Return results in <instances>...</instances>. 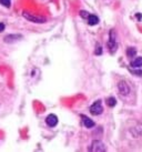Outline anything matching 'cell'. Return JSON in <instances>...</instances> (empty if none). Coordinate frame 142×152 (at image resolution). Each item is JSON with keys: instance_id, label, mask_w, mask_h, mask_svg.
I'll return each mask as SVG.
<instances>
[{"instance_id": "cell-1", "label": "cell", "mask_w": 142, "mask_h": 152, "mask_svg": "<svg viewBox=\"0 0 142 152\" xmlns=\"http://www.w3.org/2000/svg\"><path fill=\"white\" fill-rule=\"evenodd\" d=\"M22 16L29 20L31 22H34V23H45L47 21V18L43 17V16H39V15H34V13H30L28 11H25L22 13Z\"/></svg>"}, {"instance_id": "cell-2", "label": "cell", "mask_w": 142, "mask_h": 152, "mask_svg": "<svg viewBox=\"0 0 142 152\" xmlns=\"http://www.w3.org/2000/svg\"><path fill=\"white\" fill-rule=\"evenodd\" d=\"M108 47H109V49H110V52H111V53H114L118 49V43H117V40H116V34H114L113 30H111L110 34H109Z\"/></svg>"}, {"instance_id": "cell-3", "label": "cell", "mask_w": 142, "mask_h": 152, "mask_svg": "<svg viewBox=\"0 0 142 152\" xmlns=\"http://www.w3.org/2000/svg\"><path fill=\"white\" fill-rule=\"evenodd\" d=\"M102 112H103V107H102V103H101L100 100L96 101L90 107V113L93 114V115H100Z\"/></svg>"}, {"instance_id": "cell-4", "label": "cell", "mask_w": 142, "mask_h": 152, "mask_svg": "<svg viewBox=\"0 0 142 152\" xmlns=\"http://www.w3.org/2000/svg\"><path fill=\"white\" fill-rule=\"evenodd\" d=\"M105 150L107 149H105V144L102 143L101 141H99V140H94L91 143V145H90V148H89V151L102 152V151H105Z\"/></svg>"}, {"instance_id": "cell-5", "label": "cell", "mask_w": 142, "mask_h": 152, "mask_svg": "<svg viewBox=\"0 0 142 152\" xmlns=\"http://www.w3.org/2000/svg\"><path fill=\"white\" fill-rule=\"evenodd\" d=\"M118 90H119V92L121 93L122 96H124V97L128 96L130 93V87L124 80L120 81V82L118 83Z\"/></svg>"}, {"instance_id": "cell-6", "label": "cell", "mask_w": 142, "mask_h": 152, "mask_svg": "<svg viewBox=\"0 0 142 152\" xmlns=\"http://www.w3.org/2000/svg\"><path fill=\"white\" fill-rule=\"evenodd\" d=\"M46 123L49 126V127L53 128L58 124V118L56 114H49L46 118Z\"/></svg>"}, {"instance_id": "cell-7", "label": "cell", "mask_w": 142, "mask_h": 152, "mask_svg": "<svg viewBox=\"0 0 142 152\" xmlns=\"http://www.w3.org/2000/svg\"><path fill=\"white\" fill-rule=\"evenodd\" d=\"M81 119H82V123L84 124V127H86V128L90 129V128L94 127V122H93V120H91L90 118H88L87 115L81 114Z\"/></svg>"}, {"instance_id": "cell-8", "label": "cell", "mask_w": 142, "mask_h": 152, "mask_svg": "<svg viewBox=\"0 0 142 152\" xmlns=\"http://www.w3.org/2000/svg\"><path fill=\"white\" fill-rule=\"evenodd\" d=\"M131 67L134 68V69H139V68L142 67V57H138L131 61Z\"/></svg>"}, {"instance_id": "cell-9", "label": "cell", "mask_w": 142, "mask_h": 152, "mask_svg": "<svg viewBox=\"0 0 142 152\" xmlns=\"http://www.w3.org/2000/svg\"><path fill=\"white\" fill-rule=\"evenodd\" d=\"M87 19H88L89 26H96L99 23V18L97 17V16H94V15H89V17Z\"/></svg>"}, {"instance_id": "cell-10", "label": "cell", "mask_w": 142, "mask_h": 152, "mask_svg": "<svg viewBox=\"0 0 142 152\" xmlns=\"http://www.w3.org/2000/svg\"><path fill=\"white\" fill-rule=\"evenodd\" d=\"M107 104L109 107H114L117 104V100H116V98L114 97H109L107 99Z\"/></svg>"}, {"instance_id": "cell-11", "label": "cell", "mask_w": 142, "mask_h": 152, "mask_svg": "<svg viewBox=\"0 0 142 152\" xmlns=\"http://www.w3.org/2000/svg\"><path fill=\"white\" fill-rule=\"evenodd\" d=\"M137 53V50H135V48H128V50H127V55L129 56L130 58H132L134 57Z\"/></svg>"}, {"instance_id": "cell-12", "label": "cell", "mask_w": 142, "mask_h": 152, "mask_svg": "<svg viewBox=\"0 0 142 152\" xmlns=\"http://www.w3.org/2000/svg\"><path fill=\"white\" fill-rule=\"evenodd\" d=\"M94 55H97V56L102 55V47H101L100 45H99V43H97L96 50H94Z\"/></svg>"}, {"instance_id": "cell-13", "label": "cell", "mask_w": 142, "mask_h": 152, "mask_svg": "<svg viewBox=\"0 0 142 152\" xmlns=\"http://www.w3.org/2000/svg\"><path fill=\"white\" fill-rule=\"evenodd\" d=\"M0 4L4 6V7H7V8H10V6H11V0H0Z\"/></svg>"}, {"instance_id": "cell-14", "label": "cell", "mask_w": 142, "mask_h": 152, "mask_svg": "<svg viewBox=\"0 0 142 152\" xmlns=\"http://www.w3.org/2000/svg\"><path fill=\"white\" fill-rule=\"evenodd\" d=\"M80 16L82 18H86V19H87V18L89 17V13L87 12V11H83V10H82V11H80Z\"/></svg>"}, {"instance_id": "cell-15", "label": "cell", "mask_w": 142, "mask_h": 152, "mask_svg": "<svg viewBox=\"0 0 142 152\" xmlns=\"http://www.w3.org/2000/svg\"><path fill=\"white\" fill-rule=\"evenodd\" d=\"M4 28H6V26H4V23H2V22H0V32H2L4 30Z\"/></svg>"}]
</instances>
